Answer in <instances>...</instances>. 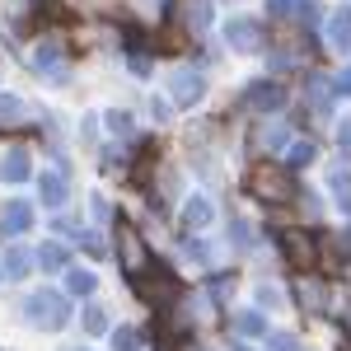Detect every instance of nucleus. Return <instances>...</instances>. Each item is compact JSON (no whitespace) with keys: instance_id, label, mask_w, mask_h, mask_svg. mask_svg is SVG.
Here are the masks:
<instances>
[{"instance_id":"nucleus-3","label":"nucleus","mask_w":351,"mask_h":351,"mask_svg":"<svg viewBox=\"0 0 351 351\" xmlns=\"http://www.w3.org/2000/svg\"><path fill=\"white\" fill-rule=\"evenodd\" d=\"M117 234H122V243H127V263H132V267H141V248H136V234L127 230V225H122Z\"/></svg>"},{"instance_id":"nucleus-1","label":"nucleus","mask_w":351,"mask_h":351,"mask_svg":"<svg viewBox=\"0 0 351 351\" xmlns=\"http://www.w3.org/2000/svg\"><path fill=\"white\" fill-rule=\"evenodd\" d=\"M248 188L258 192V197H267V202H291V173L276 169V164H258L253 178H248Z\"/></svg>"},{"instance_id":"nucleus-2","label":"nucleus","mask_w":351,"mask_h":351,"mask_svg":"<svg viewBox=\"0 0 351 351\" xmlns=\"http://www.w3.org/2000/svg\"><path fill=\"white\" fill-rule=\"evenodd\" d=\"M286 253H291V267H300V271H314V263H319L309 234H286Z\"/></svg>"}]
</instances>
